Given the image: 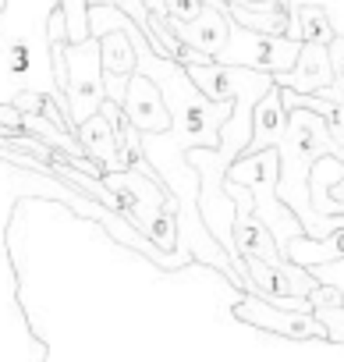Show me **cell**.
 Returning a JSON list of instances; mask_svg holds the SVG:
<instances>
[{
    "label": "cell",
    "instance_id": "cell-17",
    "mask_svg": "<svg viewBox=\"0 0 344 362\" xmlns=\"http://www.w3.org/2000/svg\"><path fill=\"white\" fill-rule=\"evenodd\" d=\"M89 4H114V8H121L124 15H131V18L142 25V33H146V40L153 43V50L170 57L167 43H163V40H160V33H156V15L146 8V0H89Z\"/></svg>",
    "mask_w": 344,
    "mask_h": 362
},
{
    "label": "cell",
    "instance_id": "cell-16",
    "mask_svg": "<svg viewBox=\"0 0 344 362\" xmlns=\"http://www.w3.org/2000/svg\"><path fill=\"white\" fill-rule=\"evenodd\" d=\"M100 50H103V71H117V75H131L138 68V54L135 43L124 29H110L100 36Z\"/></svg>",
    "mask_w": 344,
    "mask_h": 362
},
{
    "label": "cell",
    "instance_id": "cell-22",
    "mask_svg": "<svg viewBox=\"0 0 344 362\" xmlns=\"http://www.w3.org/2000/svg\"><path fill=\"white\" fill-rule=\"evenodd\" d=\"M146 8L156 15V18H170V8H167V0H146Z\"/></svg>",
    "mask_w": 344,
    "mask_h": 362
},
{
    "label": "cell",
    "instance_id": "cell-2",
    "mask_svg": "<svg viewBox=\"0 0 344 362\" xmlns=\"http://www.w3.org/2000/svg\"><path fill=\"white\" fill-rule=\"evenodd\" d=\"M57 8L61 0H4V8H0V103H11L18 93L36 89L54 96L71 117L68 93L54 75L50 15Z\"/></svg>",
    "mask_w": 344,
    "mask_h": 362
},
{
    "label": "cell",
    "instance_id": "cell-20",
    "mask_svg": "<svg viewBox=\"0 0 344 362\" xmlns=\"http://www.w3.org/2000/svg\"><path fill=\"white\" fill-rule=\"evenodd\" d=\"M316 281H326V284H337L344 291V259H330V263H316L309 267Z\"/></svg>",
    "mask_w": 344,
    "mask_h": 362
},
{
    "label": "cell",
    "instance_id": "cell-8",
    "mask_svg": "<svg viewBox=\"0 0 344 362\" xmlns=\"http://www.w3.org/2000/svg\"><path fill=\"white\" fill-rule=\"evenodd\" d=\"M224 189L235 199V228L231 231H235V249L242 252V259L245 256H259L266 263H284L287 256L280 252V245H277L273 231L266 228V221L256 214L252 189L242 185V181H231V177H224Z\"/></svg>",
    "mask_w": 344,
    "mask_h": 362
},
{
    "label": "cell",
    "instance_id": "cell-11",
    "mask_svg": "<svg viewBox=\"0 0 344 362\" xmlns=\"http://www.w3.org/2000/svg\"><path fill=\"white\" fill-rule=\"evenodd\" d=\"M170 29L174 36L185 43V47H196V50H206V54H220L227 47V36H231V15L213 8V4H203L199 15L192 22H178L170 18Z\"/></svg>",
    "mask_w": 344,
    "mask_h": 362
},
{
    "label": "cell",
    "instance_id": "cell-15",
    "mask_svg": "<svg viewBox=\"0 0 344 362\" xmlns=\"http://www.w3.org/2000/svg\"><path fill=\"white\" fill-rule=\"evenodd\" d=\"M284 256L295 259L298 267H316V263H330V259H344V228H333L323 238L312 235H298L284 245Z\"/></svg>",
    "mask_w": 344,
    "mask_h": 362
},
{
    "label": "cell",
    "instance_id": "cell-1",
    "mask_svg": "<svg viewBox=\"0 0 344 362\" xmlns=\"http://www.w3.org/2000/svg\"><path fill=\"white\" fill-rule=\"evenodd\" d=\"M40 196V199H54L61 206H68L71 214H78L82 221H96L114 245L131 249L138 256H146L149 263H156L160 270H182L185 263H192V252L178 249L167 252L160 249L153 238H146L124 214L110 210L107 203H100L96 196L82 192L71 181L57 177L50 170L47 160H40L36 153L25 149H0V358H47L50 348L40 341V334L29 323V313L22 305V281L15 274L11 263V249H8V235H11V221L18 214V203Z\"/></svg>",
    "mask_w": 344,
    "mask_h": 362
},
{
    "label": "cell",
    "instance_id": "cell-5",
    "mask_svg": "<svg viewBox=\"0 0 344 362\" xmlns=\"http://www.w3.org/2000/svg\"><path fill=\"white\" fill-rule=\"evenodd\" d=\"M231 316L238 323H249L263 334H280V337H291V341H330L326 337V327L323 320L312 313V309H287V305H277L249 288H238L235 302H231Z\"/></svg>",
    "mask_w": 344,
    "mask_h": 362
},
{
    "label": "cell",
    "instance_id": "cell-3",
    "mask_svg": "<svg viewBox=\"0 0 344 362\" xmlns=\"http://www.w3.org/2000/svg\"><path fill=\"white\" fill-rule=\"evenodd\" d=\"M103 185L114 192V210L124 214L146 238H153L160 249L178 252V196L170 192L160 177H149L142 170H103Z\"/></svg>",
    "mask_w": 344,
    "mask_h": 362
},
{
    "label": "cell",
    "instance_id": "cell-6",
    "mask_svg": "<svg viewBox=\"0 0 344 362\" xmlns=\"http://www.w3.org/2000/svg\"><path fill=\"white\" fill-rule=\"evenodd\" d=\"M302 54V40H291L284 33H259L231 18V36L227 47L217 54L224 64H242V68H259V71H287Z\"/></svg>",
    "mask_w": 344,
    "mask_h": 362
},
{
    "label": "cell",
    "instance_id": "cell-4",
    "mask_svg": "<svg viewBox=\"0 0 344 362\" xmlns=\"http://www.w3.org/2000/svg\"><path fill=\"white\" fill-rule=\"evenodd\" d=\"M231 181H242V185L252 189V199H256V214L266 221V228L273 231L280 252L291 238L305 235V224L298 221V214L280 199L277 192V181H280V149L277 146H266V149H249L242 153L231 170H227Z\"/></svg>",
    "mask_w": 344,
    "mask_h": 362
},
{
    "label": "cell",
    "instance_id": "cell-9",
    "mask_svg": "<svg viewBox=\"0 0 344 362\" xmlns=\"http://www.w3.org/2000/svg\"><path fill=\"white\" fill-rule=\"evenodd\" d=\"M124 117L138 128V135H156V132H170L174 117H170V107L163 100V89L142 75V71H131L128 78V93H124Z\"/></svg>",
    "mask_w": 344,
    "mask_h": 362
},
{
    "label": "cell",
    "instance_id": "cell-7",
    "mask_svg": "<svg viewBox=\"0 0 344 362\" xmlns=\"http://www.w3.org/2000/svg\"><path fill=\"white\" fill-rule=\"evenodd\" d=\"M68 54V107H71V121L82 124L85 117H93L103 100H107V86H103V50H100V36H89L82 43L64 47Z\"/></svg>",
    "mask_w": 344,
    "mask_h": 362
},
{
    "label": "cell",
    "instance_id": "cell-10",
    "mask_svg": "<svg viewBox=\"0 0 344 362\" xmlns=\"http://www.w3.org/2000/svg\"><path fill=\"white\" fill-rule=\"evenodd\" d=\"M330 82H333V61L326 43H302L298 61L287 71H277V86L295 93H319Z\"/></svg>",
    "mask_w": 344,
    "mask_h": 362
},
{
    "label": "cell",
    "instance_id": "cell-19",
    "mask_svg": "<svg viewBox=\"0 0 344 362\" xmlns=\"http://www.w3.org/2000/svg\"><path fill=\"white\" fill-rule=\"evenodd\" d=\"M312 313L323 320L326 337H330L333 344H344V305H319V309H312Z\"/></svg>",
    "mask_w": 344,
    "mask_h": 362
},
{
    "label": "cell",
    "instance_id": "cell-23",
    "mask_svg": "<svg viewBox=\"0 0 344 362\" xmlns=\"http://www.w3.org/2000/svg\"><path fill=\"white\" fill-rule=\"evenodd\" d=\"M0 149H18V146H15L11 139H4V135H0Z\"/></svg>",
    "mask_w": 344,
    "mask_h": 362
},
{
    "label": "cell",
    "instance_id": "cell-12",
    "mask_svg": "<svg viewBox=\"0 0 344 362\" xmlns=\"http://www.w3.org/2000/svg\"><path fill=\"white\" fill-rule=\"evenodd\" d=\"M75 135H78L82 149H85L103 170H124V163H121V146H117V124H114L103 110H96L93 117H85Z\"/></svg>",
    "mask_w": 344,
    "mask_h": 362
},
{
    "label": "cell",
    "instance_id": "cell-13",
    "mask_svg": "<svg viewBox=\"0 0 344 362\" xmlns=\"http://www.w3.org/2000/svg\"><path fill=\"white\" fill-rule=\"evenodd\" d=\"M287 107H284V96H280V86H273L270 93L259 96L256 103V121H252V142L249 149H266V146H280L284 135H287ZM245 149V153H249Z\"/></svg>",
    "mask_w": 344,
    "mask_h": 362
},
{
    "label": "cell",
    "instance_id": "cell-14",
    "mask_svg": "<svg viewBox=\"0 0 344 362\" xmlns=\"http://www.w3.org/2000/svg\"><path fill=\"white\" fill-rule=\"evenodd\" d=\"M287 36L291 40H302V43H333L340 36L333 15L323 8V4H295V15H291V25H287Z\"/></svg>",
    "mask_w": 344,
    "mask_h": 362
},
{
    "label": "cell",
    "instance_id": "cell-21",
    "mask_svg": "<svg viewBox=\"0 0 344 362\" xmlns=\"http://www.w3.org/2000/svg\"><path fill=\"white\" fill-rule=\"evenodd\" d=\"M128 78H131V75H117V71H103V86H107V100H114V103H124V93H128Z\"/></svg>",
    "mask_w": 344,
    "mask_h": 362
},
{
    "label": "cell",
    "instance_id": "cell-18",
    "mask_svg": "<svg viewBox=\"0 0 344 362\" xmlns=\"http://www.w3.org/2000/svg\"><path fill=\"white\" fill-rule=\"evenodd\" d=\"M61 11L68 18V40L71 43H82L89 40V0H61Z\"/></svg>",
    "mask_w": 344,
    "mask_h": 362
}]
</instances>
